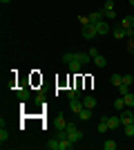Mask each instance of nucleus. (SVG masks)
<instances>
[{
  "instance_id": "nucleus-30",
  "label": "nucleus",
  "mask_w": 134,
  "mask_h": 150,
  "mask_svg": "<svg viewBox=\"0 0 134 150\" xmlns=\"http://www.w3.org/2000/svg\"><path fill=\"white\" fill-rule=\"evenodd\" d=\"M34 101H36L38 105H43V103H45V94H38V96H36V99H34Z\"/></svg>"
},
{
  "instance_id": "nucleus-13",
  "label": "nucleus",
  "mask_w": 134,
  "mask_h": 150,
  "mask_svg": "<svg viewBox=\"0 0 134 150\" xmlns=\"http://www.w3.org/2000/svg\"><path fill=\"white\" fill-rule=\"evenodd\" d=\"M78 119L81 121H89L92 119V108H83V110L78 112Z\"/></svg>"
},
{
  "instance_id": "nucleus-16",
  "label": "nucleus",
  "mask_w": 134,
  "mask_h": 150,
  "mask_svg": "<svg viewBox=\"0 0 134 150\" xmlns=\"http://www.w3.org/2000/svg\"><path fill=\"white\" fill-rule=\"evenodd\" d=\"M123 101H125V108H134V94L132 92L123 94Z\"/></svg>"
},
{
  "instance_id": "nucleus-24",
  "label": "nucleus",
  "mask_w": 134,
  "mask_h": 150,
  "mask_svg": "<svg viewBox=\"0 0 134 150\" xmlns=\"http://www.w3.org/2000/svg\"><path fill=\"white\" fill-rule=\"evenodd\" d=\"M123 130H125V137H134V123L123 125Z\"/></svg>"
},
{
  "instance_id": "nucleus-27",
  "label": "nucleus",
  "mask_w": 134,
  "mask_h": 150,
  "mask_svg": "<svg viewBox=\"0 0 134 150\" xmlns=\"http://www.w3.org/2000/svg\"><path fill=\"white\" fill-rule=\"evenodd\" d=\"M103 11H114V2H112V0H105V5H103Z\"/></svg>"
},
{
  "instance_id": "nucleus-17",
  "label": "nucleus",
  "mask_w": 134,
  "mask_h": 150,
  "mask_svg": "<svg viewBox=\"0 0 134 150\" xmlns=\"http://www.w3.org/2000/svg\"><path fill=\"white\" fill-rule=\"evenodd\" d=\"M16 96H18L20 101H27V99H29V90H27V88H20L18 92H16Z\"/></svg>"
},
{
  "instance_id": "nucleus-8",
  "label": "nucleus",
  "mask_w": 134,
  "mask_h": 150,
  "mask_svg": "<svg viewBox=\"0 0 134 150\" xmlns=\"http://www.w3.org/2000/svg\"><path fill=\"white\" fill-rule=\"evenodd\" d=\"M121 27L123 29H132L134 27V13H130V16H125V18L121 20Z\"/></svg>"
},
{
  "instance_id": "nucleus-19",
  "label": "nucleus",
  "mask_w": 134,
  "mask_h": 150,
  "mask_svg": "<svg viewBox=\"0 0 134 150\" xmlns=\"http://www.w3.org/2000/svg\"><path fill=\"white\" fill-rule=\"evenodd\" d=\"M74 56H76V52H65V54H63V63H65V65L72 63V61H74Z\"/></svg>"
},
{
  "instance_id": "nucleus-22",
  "label": "nucleus",
  "mask_w": 134,
  "mask_h": 150,
  "mask_svg": "<svg viewBox=\"0 0 134 150\" xmlns=\"http://www.w3.org/2000/svg\"><path fill=\"white\" fill-rule=\"evenodd\" d=\"M47 148L49 150H60V141H58V139H51L49 144H47Z\"/></svg>"
},
{
  "instance_id": "nucleus-33",
  "label": "nucleus",
  "mask_w": 134,
  "mask_h": 150,
  "mask_svg": "<svg viewBox=\"0 0 134 150\" xmlns=\"http://www.w3.org/2000/svg\"><path fill=\"white\" fill-rule=\"evenodd\" d=\"M0 2H2V5H9V2H11V0H0Z\"/></svg>"
},
{
  "instance_id": "nucleus-7",
  "label": "nucleus",
  "mask_w": 134,
  "mask_h": 150,
  "mask_svg": "<svg viewBox=\"0 0 134 150\" xmlns=\"http://www.w3.org/2000/svg\"><path fill=\"white\" fill-rule=\"evenodd\" d=\"M107 125H109V130H116V128H121V117H107Z\"/></svg>"
},
{
  "instance_id": "nucleus-26",
  "label": "nucleus",
  "mask_w": 134,
  "mask_h": 150,
  "mask_svg": "<svg viewBox=\"0 0 134 150\" xmlns=\"http://www.w3.org/2000/svg\"><path fill=\"white\" fill-rule=\"evenodd\" d=\"M7 139H9V130H7L5 125H2V130H0V141H2V144H5Z\"/></svg>"
},
{
  "instance_id": "nucleus-29",
  "label": "nucleus",
  "mask_w": 134,
  "mask_h": 150,
  "mask_svg": "<svg viewBox=\"0 0 134 150\" xmlns=\"http://www.w3.org/2000/svg\"><path fill=\"white\" fill-rule=\"evenodd\" d=\"M78 20H81V25H89V16H78Z\"/></svg>"
},
{
  "instance_id": "nucleus-34",
  "label": "nucleus",
  "mask_w": 134,
  "mask_h": 150,
  "mask_svg": "<svg viewBox=\"0 0 134 150\" xmlns=\"http://www.w3.org/2000/svg\"><path fill=\"white\" fill-rule=\"evenodd\" d=\"M130 5H132V7H134V0H130Z\"/></svg>"
},
{
  "instance_id": "nucleus-12",
  "label": "nucleus",
  "mask_w": 134,
  "mask_h": 150,
  "mask_svg": "<svg viewBox=\"0 0 134 150\" xmlns=\"http://www.w3.org/2000/svg\"><path fill=\"white\" fill-rule=\"evenodd\" d=\"M92 61H94V65H96V67H107V58H105V56H101V54H96V56L92 58Z\"/></svg>"
},
{
  "instance_id": "nucleus-9",
  "label": "nucleus",
  "mask_w": 134,
  "mask_h": 150,
  "mask_svg": "<svg viewBox=\"0 0 134 150\" xmlns=\"http://www.w3.org/2000/svg\"><path fill=\"white\" fill-rule=\"evenodd\" d=\"M76 61L83 63V65H87V63L92 61V56H89V52H76Z\"/></svg>"
},
{
  "instance_id": "nucleus-1",
  "label": "nucleus",
  "mask_w": 134,
  "mask_h": 150,
  "mask_svg": "<svg viewBox=\"0 0 134 150\" xmlns=\"http://www.w3.org/2000/svg\"><path fill=\"white\" fill-rule=\"evenodd\" d=\"M65 132H67V139H69V141H74V144L83 139V132L76 128V123H69V121H67V128H65Z\"/></svg>"
},
{
  "instance_id": "nucleus-23",
  "label": "nucleus",
  "mask_w": 134,
  "mask_h": 150,
  "mask_svg": "<svg viewBox=\"0 0 134 150\" xmlns=\"http://www.w3.org/2000/svg\"><path fill=\"white\" fill-rule=\"evenodd\" d=\"M114 108H116V110H125V101H123V96H119V99L114 101Z\"/></svg>"
},
{
  "instance_id": "nucleus-32",
  "label": "nucleus",
  "mask_w": 134,
  "mask_h": 150,
  "mask_svg": "<svg viewBox=\"0 0 134 150\" xmlns=\"http://www.w3.org/2000/svg\"><path fill=\"white\" fill-rule=\"evenodd\" d=\"M128 50H130V54H134V43H132V38H130V47H128Z\"/></svg>"
},
{
  "instance_id": "nucleus-10",
  "label": "nucleus",
  "mask_w": 134,
  "mask_h": 150,
  "mask_svg": "<svg viewBox=\"0 0 134 150\" xmlns=\"http://www.w3.org/2000/svg\"><path fill=\"white\" fill-rule=\"evenodd\" d=\"M112 36L114 38H128V34H125V29L121 25H116V27H112Z\"/></svg>"
},
{
  "instance_id": "nucleus-20",
  "label": "nucleus",
  "mask_w": 134,
  "mask_h": 150,
  "mask_svg": "<svg viewBox=\"0 0 134 150\" xmlns=\"http://www.w3.org/2000/svg\"><path fill=\"white\" fill-rule=\"evenodd\" d=\"M121 83H123V74H112V85L114 88H119Z\"/></svg>"
},
{
  "instance_id": "nucleus-21",
  "label": "nucleus",
  "mask_w": 134,
  "mask_h": 150,
  "mask_svg": "<svg viewBox=\"0 0 134 150\" xmlns=\"http://www.w3.org/2000/svg\"><path fill=\"white\" fill-rule=\"evenodd\" d=\"M103 148L105 150H116V141L114 139H107V141H103Z\"/></svg>"
},
{
  "instance_id": "nucleus-5",
  "label": "nucleus",
  "mask_w": 134,
  "mask_h": 150,
  "mask_svg": "<svg viewBox=\"0 0 134 150\" xmlns=\"http://www.w3.org/2000/svg\"><path fill=\"white\" fill-rule=\"evenodd\" d=\"M94 36H98L96 34V27L89 23V25H83V38H94Z\"/></svg>"
},
{
  "instance_id": "nucleus-25",
  "label": "nucleus",
  "mask_w": 134,
  "mask_h": 150,
  "mask_svg": "<svg viewBox=\"0 0 134 150\" xmlns=\"http://www.w3.org/2000/svg\"><path fill=\"white\" fill-rule=\"evenodd\" d=\"M116 90H119V94L123 96V94H128V92H130V85H128V83H121V85H119Z\"/></svg>"
},
{
  "instance_id": "nucleus-31",
  "label": "nucleus",
  "mask_w": 134,
  "mask_h": 150,
  "mask_svg": "<svg viewBox=\"0 0 134 150\" xmlns=\"http://www.w3.org/2000/svg\"><path fill=\"white\" fill-rule=\"evenodd\" d=\"M105 18H116V11H105Z\"/></svg>"
},
{
  "instance_id": "nucleus-3",
  "label": "nucleus",
  "mask_w": 134,
  "mask_h": 150,
  "mask_svg": "<svg viewBox=\"0 0 134 150\" xmlns=\"http://www.w3.org/2000/svg\"><path fill=\"white\" fill-rule=\"evenodd\" d=\"M96 34H98V36H107L109 31H112V27H109V23L107 20H101V23H96Z\"/></svg>"
},
{
  "instance_id": "nucleus-6",
  "label": "nucleus",
  "mask_w": 134,
  "mask_h": 150,
  "mask_svg": "<svg viewBox=\"0 0 134 150\" xmlns=\"http://www.w3.org/2000/svg\"><path fill=\"white\" fill-rule=\"evenodd\" d=\"M101 20H105V11H92L89 13V23H92V25H96V23H101Z\"/></svg>"
},
{
  "instance_id": "nucleus-18",
  "label": "nucleus",
  "mask_w": 134,
  "mask_h": 150,
  "mask_svg": "<svg viewBox=\"0 0 134 150\" xmlns=\"http://www.w3.org/2000/svg\"><path fill=\"white\" fill-rule=\"evenodd\" d=\"M56 128H58V130H65V128H67V121L63 119V114H60V112H58V119H56Z\"/></svg>"
},
{
  "instance_id": "nucleus-11",
  "label": "nucleus",
  "mask_w": 134,
  "mask_h": 150,
  "mask_svg": "<svg viewBox=\"0 0 134 150\" xmlns=\"http://www.w3.org/2000/svg\"><path fill=\"white\" fill-rule=\"evenodd\" d=\"M67 67H69V72L78 74V72H81V67H83V63H78V61H76V56H74V61H72V63H67Z\"/></svg>"
},
{
  "instance_id": "nucleus-28",
  "label": "nucleus",
  "mask_w": 134,
  "mask_h": 150,
  "mask_svg": "<svg viewBox=\"0 0 134 150\" xmlns=\"http://www.w3.org/2000/svg\"><path fill=\"white\" fill-rule=\"evenodd\" d=\"M123 83H128V85H132V83H134L132 74H123Z\"/></svg>"
},
{
  "instance_id": "nucleus-14",
  "label": "nucleus",
  "mask_w": 134,
  "mask_h": 150,
  "mask_svg": "<svg viewBox=\"0 0 134 150\" xmlns=\"http://www.w3.org/2000/svg\"><path fill=\"white\" fill-rule=\"evenodd\" d=\"M83 105H85V108H92V110H94V108H96V99L92 96V94H87V96H83Z\"/></svg>"
},
{
  "instance_id": "nucleus-2",
  "label": "nucleus",
  "mask_w": 134,
  "mask_h": 150,
  "mask_svg": "<svg viewBox=\"0 0 134 150\" xmlns=\"http://www.w3.org/2000/svg\"><path fill=\"white\" fill-rule=\"evenodd\" d=\"M119 117H121V123H123V125H130V123H134V112L130 110V108L121 110V114H119Z\"/></svg>"
},
{
  "instance_id": "nucleus-4",
  "label": "nucleus",
  "mask_w": 134,
  "mask_h": 150,
  "mask_svg": "<svg viewBox=\"0 0 134 150\" xmlns=\"http://www.w3.org/2000/svg\"><path fill=\"white\" fill-rule=\"evenodd\" d=\"M83 108H85V105H83V99H69V110H72L74 114H78Z\"/></svg>"
},
{
  "instance_id": "nucleus-15",
  "label": "nucleus",
  "mask_w": 134,
  "mask_h": 150,
  "mask_svg": "<svg viewBox=\"0 0 134 150\" xmlns=\"http://www.w3.org/2000/svg\"><path fill=\"white\" fill-rule=\"evenodd\" d=\"M67 99H83V96H81V88H72V90H67Z\"/></svg>"
}]
</instances>
